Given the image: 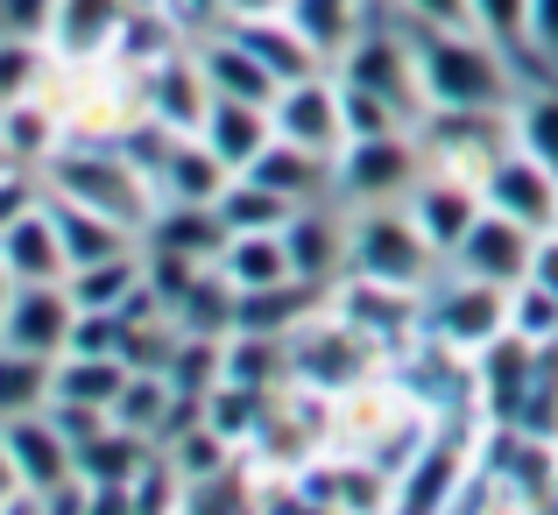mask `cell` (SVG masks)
<instances>
[{"label": "cell", "instance_id": "42", "mask_svg": "<svg viewBox=\"0 0 558 515\" xmlns=\"http://www.w3.org/2000/svg\"><path fill=\"white\" fill-rule=\"evenodd\" d=\"M389 14L410 28H474V0H389Z\"/></svg>", "mask_w": 558, "mask_h": 515}, {"label": "cell", "instance_id": "8", "mask_svg": "<svg viewBox=\"0 0 558 515\" xmlns=\"http://www.w3.org/2000/svg\"><path fill=\"white\" fill-rule=\"evenodd\" d=\"M460 474H466V438L452 417H432L417 459L396 474L389 515H446V502H460Z\"/></svg>", "mask_w": 558, "mask_h": 515}, {"label": "cell", "instance_id": "29", "mask_svg": "<svg viewBox=\"0 0 558 515\" xmlns=\"http://www.w3.org/2000/svg\"><path fill=\"white\" fill-rule=\"evenodd\" d=\"M121 381H128L121 353H64V360H50V403H85V409H107L113 417Z\"/></svg>", "mask_w": 558, "mask_h": 515}, {"label": "cell", "instance_id": "23", "mask_svg": "<svg viewBox=\"0 0 558 515\" xmlns=\"http://www.w3.org/2000/svg\"><path fill=\"white\" fill-rule=\"evenodd\" d=\"M71 142V121L50 107L43 93H28V99H8L0 107V149H8V163H22V170H43L57 149Z\"/></svg>", "mask_w": 558, "mask_h": 515}, {"label": "cell", "instance_id": "14", "mask_svg": "<svg viewBox=\"0 0 558 515\" xmlns=\"http://www.w3.org/2000/svg\"><path fill=\"white\" fill-rule=\"evenodd\" d=\"M481 205L502 212V219H523L531 233H551V219H558V176L537 163V156H523L517 142H509V149L481 170Z\"/></svg>", "mask_w": 558, "mask_h": 515}, {"label": "cell", "instance_id": "18", "mask_svg": "<svg viewBox=\"0 0 558 515\" xmlns=\"http://www.w3.org/2000/svg\"><path fill=\"white\" fill-rule=\"evenodd\" d=\"M403 212L417 219V233L438 247V261H446L452 247L466 241V226L481 219V184H474V176H452V170H424L417 184H410Z\"/></svg>", "mask_w": 558, "mask_h": 515}, {"label": "cell", "instance_id": "36", "mask_svg": "<svg viewBox=\"0 0 558 515\" xmlns=\"http://www.w3.org/2000/svg\"><path fill=\"white\" fill-rule=\"evenodd\" d=\"M50 71H57L50 42H36V36H0V107H8V99L43 93V78H50Z\"/></svg>", "mask_w": 558, "mask_h": 515}, {"label": "cell", "instance_id": "43", "mask_svg": "<svg viewBox=\"0 0 558 515\" xmlns=\"http://www.w3.org/2000/svg\"><path fill=\"white\" fill-rule=\"evenodd\" d=\"M28 205H43V176L36 170H0V233H8Z\"/></svg>", "mask_w": 558, "mask_h": 515}, {"label": "cell", "instance_id": "52", "mask_svg": "<svg viewBox=\"0 0 558 515\" xmlns=\"http://www.w3.org/2000/svg\"><path fill=\"white\" fill-rule=\"evenodd\" d=\"M135 8H163V0H135Z\"/></svg>", "mask_w": 558, "mask_h": 515}, {"label": "cell", "instance_id": "28", "mask_svg": "<svg viewBox=\"0 0 558 515\" xmlns=\"http://www.w3.org/2000/svg\"><path fill=\"white\" fill-rule=\"evenodd\" d=\"M43 198H50V191H43ZM50 219H57V241H64V261H71V269H85V261H107V255H128V247H142V233H128L121 219L85 212V205H64V198H50Z\"/></svg>", "mask_w": 558, "mask_h": 515}, {"label": "cell", "instance_id": "55", "mask_svg": "<svg viewBox=\"0 0 558 515\" xmlns=\"http://www.w3.org/2000/svg\"><path fill=\"white\" fill-rule=\"evenodd\" d=\"M551 226H558V219H551Z\"/></svg>", "mask_w": 558, "mask_h": 515}, {"label": "cell", "instance_id": "27", "mask_svg": "<svg viewBox=\"0 0 558 515\" xmlns=\"http://www.w3.org/2000/svg\"><path fill=\"white\" fill-rule=\"evenodd\" d=\"M71 459H78L85 488H128V480L156 459V445H149V438H135V431H121V424H99L93 438L71 445Z\"/></svg>", "mask_w": 558, "mask_h": 515}, {"label": "cell", "instance_id": "30", "mask_svg": "<svg viewBox=\"0 0 558 515\" xmlns=\"http://www.w3.org/2000/svg\"><path fill=\"white\" fill-rule=\"evenodd\" d=\"M64 290H71V304H78V311H128V304H135V290H142V247L71 269Z\"/></svg>", "mask_w": 558, "mask_h": 515}, {"label": "cell", "instance_id": "9", "mask_svg": "<svg viewBox=\"0 0 558 515\" xmlns=\"http://www.w3.org/2000/svg\"><path fill=\"white\" fill-rule=\"evenodd\" d=\"M205 107H213V85H205L191 42H178L170 57H156L149 71H135V113H142V121L170 127V135H198Z\"/></svg>", "mask_w": 558, "mask_h": 515}, {"label": "cell", "instance_id": "16", "mask_svg": "<svg viewBox=\"0 0 558 515\" xmlns=\"http://www.w3.org/2000/svg\"><path fill=\"white\" fill-rule=\"evenodd\" d=\"M0 438H8V459H14L22 494H50V488H64V480H78L71 438H64V424H57L50 409H22V417H8Z\"/></svg>", "mask_w": 558, "mask_h": 515}, {"label": "cell", "instance_id": "17", "mask_svg": "<svg viewBox=\"0 0 558 515\" xmlns=\"http://www.w3.org/2000/svg\"><path fill=\"white\" fill-rule=\"evenodd\" d=\"M128 14H135V0H57L43 42H50V57L71 64V71L107 64L113 42H121V28H128Z\"/></svg>", "mask_w": 558, "mask_h": 515}, {"label": "cell", "instance_id": "21", "mask_svg": "<svg viewBox=\"0 0 558 515\" xmlns=\"http://www.w3.org/2000/svg\"><path fill=\"white\" fill-rule=\"evenodd\" d=\"M198 142H205V149H213L233 176H241V170L276 142V121H269V107H255V99H213V107H205Z\"/></svg>", "mask_w": 558, "mask_h": 515}, {"label": "cell", "instance_id": "12", "mask_svg": "<svg viewBox=\"0 0 558 515\" xmlns=\"http://www.w3.org/2000/svg\"><path fill=\"white\" fill-rule=\"evenodd\" d=\"M269 121H276V135L298 142V149H312V156H340V149H347L340 78H332V71H312V78H298V85H276Z\"/></svg>", "mask_w": 558, "mask_h": 515}, {"label": "cell", "instance_id": "48", "mask_svg": "<svg viewBox=\"0 0 558 515\" xmlns=\"http://www.w3.org/2000/svg\"><path fill=\"white\" fill-rule=\"evenodd\" d=\"M43 515H85V480H64V488H50V494H36Z\"/></svg>", "mask_w": 558, "mask_h": 515}, {"label": "cell", "instance_id": "24", "mask_svg": "<svg viewBox=\"0 0 558 515\" xmlns=\"http://www.w3.org/2000/svg\"><path fill=\"white\" fill-rule=\"evenodd\" d=\"M241 176H255V184H262V191H276L283 205L332 198V156H312V149H298V142H283V135H276Z\"/></svg>", "mask_w": 558, "mask_h": 515}, {"label": "cell", "instance_id": "1", "mask_svg": "<svg viewBox=\"0 0 558 515\" xmlns=\"http://www.w3.org/2000/svg\"><path fill=\"white\" fill-rule=\"evenodd\" d=\"M36 176H43L50 198L85 205V212H107V219H121L128 233H142L156 219V205H163V198H156V184H149V170H142L113 135H85V142L71 135Z\"/></svg>", "mask_w": 558, "mask_h": 515}, {"label": "cell", "instance_id": "45", "mask_svg": "<svg viewBox=\"0 0 558 515\" xmlns=\"http://www.w3.org/2000/svg\"><path fill=\"white\" fill-rule=\"evenodd\" d=\"M531 57L558 78V0H531Z\"/></svg>", "mask_w": 558, "mask_h": 515}, {"label": "cell", "instance_id": "20", "mask_svg": "<svg viewBox=\"0 0 558 515\" xmlns=\"http://www.w3.org/2000/svg\"><path fill=\"white\" fill-rule=\"evenodd\" d=\"M0 261H8L14 283H64V275H71L64 241H57V219H50V198L28 205V212L0 233Z\"/></svg>", "mask_w": 558, "mask_h": 515}, {"label": "cell", "instance_id": "4", "mask_svg": "<svg viewBox=\"0 0 558 515\" xmlns=\"http://www.w3.org/2000/svg\"><path fill=\"white\" fill-rule=\"evenodd\" d=\"M290 353V389H304V395H326V403H340V395H354L361 381H368V367H375V346L361 340L354 326H347L340 311H312L298 332L283 340Z\"/></svg>", "mask_w": 558, "mask_h": 515}, {"label": "cell", "instance_id": "10", "mask_svg": "<svg viewBox=\"0 0 558 515\" xmlns=\"http://www.w3.org/2000/svg\"><path fill=\"white\" fill-rule=\"evenodd\" d=\"M71 326H78V304L64 283H14L8 311H0V346L28 353V360H64Z\"/></svg>", "mask_w": 558, "mask_h": 515}, {"label": "cell", "instance_id": "44", "mask_svg": "<svg viewBox=\"0 0 558 515\" xmlns=\"http://www.w3.org/2000/svg\"><path fill=\"white\" fill-rule=\"evenodd\" d=\"M50 14L57 0H0V36H50Z\"/></svg>", "mask_w": 558, "mask_h": 515}, {"label": "cell", "instance_id": "11", "mask_svg": "<svg viewBox=\"0 0 558 515\" xmlns=\"http://www.w3.org/2000/svg\"><path fill=\"white\" fill-rule=\"evenodd\" d=\"M531 255H537V233L523 219H502L481 205V219L466 226V241L446 255L452 275H474V283H495V290H517L531 275Z\"/></svg>", "mask_w": 558, "mask_h": 515}, {"label": "cell", "instance_id": "7", "mask_svg": "<svg viewBox=\"0 0 558 515\" xmlns=\"http://www.w3.org/2000/svg\"><path fill=\"white\" fill-rule=\"evenodd\" d=\"M509 113H466V107H424L417 113V149L432 170H452V176H474L509 149Z\"/></svg>", "mask_w": 558, "mask_h": 515}, {"label": "cell", "instance_id": "26", "mask_svg": "<svg viewBox=\"0 0 558 515\" xmlns=\"http://www.w3.org/2000/svg\"><path fill=\"white\" fill-rule=\"evenodd\" d=\"M142 247H163V255H184V261H219L227 219L213 205H156V219L142 226Z\"/></svg>", "mask_w": 558, "mask_h": 515}, {"label": "cell", "instance_id": "2", "mask_svg": "<svg viewBox=\"0 0 558 515\" xmlns=\"http://www.w3.org/2000/svg\"><path fill=\"white\" fill-rule=\"evenodd\" d=\"M417 42V93L424 107H466V113H509L517 107V64L474 28H410Z\"/></svg>", "mask_w": 558, "mask_h": 515}, {"label": "cell", "instance_id": "31", "mask_svg": "<svg viewBox=\"0 0 558 515\" xmlns=\"http://www.w3.org/2000/svg\"><path fill=\"white\" fill-rule=\"evenodd\" d=\"M213 269L227 275L233 290L298 283V275H290V255H283V233H227V247H219V261H213Z\"/></svg>", "mask_w": 558, "mask_h": 515}, {"label": "cell", "instance_id": "33", "mask_svg": "<svg viewBox=\"0 0 558 515\" xmlns=\"http://www.w3.org/2000/svg\"><path fill=\"white\" fill-rule=\"evenodd\" d=\"M509 135H517L523 156H537L558 176V78L551 85H523L517 107H509Z\"/></svg>", "mask_w": 558, "mask_h": 515}, {"label": "cell", "instance_id": "51", "mask_svg": "<svg viewBox=\"0 0 558 515\" xmlns=\"http://www.w3.org/2000/svg\"><path fill=\"white\" fill-rule=\"evenodd\" d=\"M8 297H14V275H8V261H0V311H8Z\"/></svg>", "mask_w": 558, "mask_h": 515}, {"label": "cell", "instance_id": "40", "mask_svg": "<svg viewBox=\"0 0 558 515\" xmlns=\"http://www.w3.org/2000/svg\"><path fill=\"white\" fill-rule=\"evenodd\" d=\"M509 332L531 340V346H551L558 340V297L537 290V283H517V290H509Z\"/></svg>", "mask_w": 558, "mask_h": 515}, {"label": "cell", "instance_id": "39", "mask_svg": "<svg viewBox=\"0 0 558 515\" xmlns=\"http://www.w3.org/2000/svg\"><path fill=\"white\" fill-rule=\"evenodd\" d=\"M474 36H488L517 64L531 50V0H474Z\"/></svg>", "mask_w": 558, "mask_h": 515}, {"label": "cell", "instance_id": "53", "mask_svg": "<svg viewBox=\"0 0 558 515\" xmlns=\"http://www.w3.org/2000/svg\"><path fill=\"white\" fill-rule=\"evenodd\" d=\"M551 452H558V431H551Z\"/></svg>", "mask_w": 558, "mask_h": 515}, {"label": "cell", "instance_id": "25", "mask_svg": "<svg viewBox=\"0 0 558 515\" xmlns=\"http://www.w3.org/2000/svg\"><path fill=\"white\" fill-rule=\"evenodd\" d=\"M375 8H381V0H283V22L298 28V36L318 50V64L332 71V64L347 57V42L368 28Z\"/></svg>", "mask_w": 558, "mask_h": 515}, {"label": "cell", "instance_id": "22", "mask_svg": "<svg viewBox=\"0 0 558 515\" xmlns=\"http://www.w3.org/2000/svg\"><path fill=\"white\" fill-rule=\"evenodd\" d=\"M227 28H233V36H241L247 50L262 57V64H269V78H276V85H298V78H312V71H326V64H318V50H312V42H304L298 28L283 22V8L233 14Z\"/></svg>", "mask_w": 558, "mask_h": 515}, {"label": "cell", "instance_id": "47", "mask_svg": "<svg viewBox=\"0 0 558 515\" xmlns=\"http://www.w3.org/2000/svg\"><path fill=\"white\" fill-rule=\"evenodd\" d=\"M85 515H142L135 508V480H128V488H85Z\"/></svg>", "mask_w": 558, "mask_h": 515}, {"label": "cell", "instance_id": "15", "mask_svg": "<svg viewBox=\"0 0 558 515\" xmlns=\"http://www.w3.org/2000/svg\"><path fill=\"white\" fill-rule=\"evenodd\" d=\"M466 367H474V409L481 417L517 424L523 403H531V381H537V346L502 332V340H488L481 353H466Z\"/></svg>", "mask_w": 558, "mask_h": 515}, {"label": "cell", "instance_id": "32", "mask_svg": "<svg viewBox=\"0 0 558 515\" xmlns=\"http://www.w3.org/2000/svg\"><path fill=\"white\" fill-rule=\"evenodd\" d=\"M276 395H283V389H276ZM276 395L269 389H241V381H219V389L213 395H205V424H213V431L219 438H227V445H255V438H262V424H269V403H276Z\"/></svg>", "mask_w": 558, "mask_h": 515}, {"label": "cell", "instance_id": "19", "mask_svg": "<svg viewBox=\"0 0 558 515\" xmlns=\"http://www.w3.org/2000/svg\"><path fill=\"white\" fill-rule=\"evenodd\" d=\"M191 57H198V71H205V85H213V99H255V107H269V99H276L269 64H262V57L247 50L233 28H213V36H198V42H191Z\"/></svg>", "mask_w": 558, "mask_h": 515}, {"label": "cell", "instance_id": "54", "mask_svg": "<svg viewBox=\"0 0 558 515\" xmlns=\"http://www.w3.org/2000/svg\"><path fill=\"white\" fill-rule=\"evenodd\" d=\"M276 8H283V0H276Z\"/></svg>", "mask_w": 558, "mask_h": 515}, {"label": "cell", "instance_id": "41", "mask_svg": "<svg viewBox=\"0 0 558 515\" xmlns=\"http://www.w3.org/2000/svg\"><path fill=\"white\" fill-rule=\"evenodd\" d=\"M340 113H347V142H361V135H396V127H417L403 107H389V99L361 93V85H340Z\"/></svg>", "mask_w": 558, "mask_h": 515}, {"label": "cell", "instance_id": "35", "mask_svg": "<svg viewBox=\"0 0 558 515\" xmlns=\"http://www.w3.org/2000/svg\"><path fill=\"white\" fill-rule=\"evenodd\" d=\"M213 212L227 219V233H283V219L298 212V205H283L276 191H262L255 176H233V184L219 191Z\"/></svg>", "mask_w": 558, "mask_h": 515}, {"label": "cell", "instance_id": "3", "mask_svg": "<svg viewBox=\"0 0 558 515\" xmlns=\"http://www.w3.org/2000/svg\"><path fill=\"white\" fill-rule=\"evenodd\" d=\"M438 247L417 233V219L403 205H361L347 212V275L361 283H389V290H432L438 283Z\"/></svg>", "mask_w": 558, "mask_h": 515}, {"label": "cell", "instance_id": "49", "mask_svg": "<svg viewBox=\"0 0 558 515\" xmlns=\"http://www.w3.org/2000/svg\"><path fill=\"white\" fill-rule=\"evenodd\" d=\"M22 494V480H14V459H8V438H0V508Z\"/></svg>", "mask_w": 558, "mask_h": 515}, {"label": "cell", "instance_id": "38", "mask_svg": "<svg viewBox=\"0 0 558 515\" xmlns=\"http://www.w3.org/2000/svg\"><path fill=\"white\" fill-rule=\"evenodd\" d=\"M178 515H262V494L241 480V466H227V474H213V480H191Z\"/></svg>", "mask_w": 558, "mask_h": 515}, {"label": "cell", "instance_id": "46", "mask_svg": "<svg viewBox=\"0 0 558 515\" xmlns=\"http://www.w3.org/2000/svg\"><path fill=\"white\" fill-rule=\"evenodd\" d=\"M523 283H537V290H551V297H558V226L537 233V255H531V275H523Z\"/></svg>", "mask_w": 558, "mask_h": 515}, {"label": "cell", "instance_id": "13", "mask_svg": "<svg viewBox=\"0 0 558 515\" xmlns=\"http://www.w3.org/2000/svg\"><path fill=\"white\" fill-rule=\"evenodd\" d=\"M283 255H290V275L312 290H326L347 275V205L340 198H312L283 219Z\"/></svg>", "mask_w": 558, "mask_h": 515}, {"label": "cell", "instance_id": "50", "mask_svg": "<svg viewBox=\"0 0 558 515\" xmlns=\"http://www.w3.org/2000/svg\"><path fill=\"white\" fill-rule=\"evenodd\" d=\"M0 515H43V502H36V494H14V502L0 508Z\"/></svg>", "mask_w": 558, "mask_h": 515}, {"label": "cell", "instance_id": "34", "mask_svg": "<svg viewBox=\"0 0 558 515\" xmlns=\"http://www.w3.org/2000/svg\"><path fill=\"white\" fill-rule=\"evenodd\" d=\"M170 466H178V480L191 488V480H213V474H227V466H241V445H227V438L213 431V424H205V409H198V424H184V431H170L163 445Z\"/></svg>", "mask_w": 558, "mask_h": 515}, {"label": "cell", "instance_id": "37", "mask_svg": "<svg viewBox=\"0 0 558 515\" xmlns=\"http://www.w3.org/2000/svg\"><path fill=\"white\" fill-rule=\"evenodd\" d=\"M43 403H50V360H28V353L0 346V424L22 417V409H43Z\"/></svg>", "mask_w": 558, "mask_h": 515}, {"label": "cell", "instance_id": "5", "mask_svg": "<svg viewBox=\"0 0 558 515\" xmlns=\"http://www.w3.org/2000/svg\"><path fill=\"white\" fill-rule=\"evenodd\" d=\"M424 170L432 163H424V149H417V127L361 135L332 156V198H340L347 212H361V205H403Z\"/></svg>", "mask_w": 558, "mask_h": 515}, {"label": "cell", "instance_id": "6", "mask_svg": "<svg viewBox=\"0 0 558 515\" xmlns=\"http://www.w3.org/2000/svg\"><path fill=\"white\" fill-rule=\"evenodd\" d=\"M424 340L452 346V353H481L488 340L509 332V290L474 283V275H438L424 290V318H417Z\"/></svg>", "mask_w": 558, "mask_h": 515}]
</instances>
